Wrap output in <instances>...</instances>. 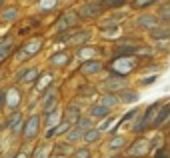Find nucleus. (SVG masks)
<instances>
[{
  "mask_svg": "<svg viewBox=\"0 0 170 158\" xmlns=\"http://www.w3.org/2000/svg\"><path fill=\"white\" fill-rule=\"evenodd\" d=\"M148 150H150V142L148 140H136L130 146V154L132 156H146Z\"/></svg>",
  "mask_w": 170,
  "mask_h": 158,
  "instance_id": "nucleus-1",
  "label": "nucleus"
},
{
  "mask_svg": "<svg viewBox=\"0 0 170 158\" xmlns=\"http://www.w3.org/2000/svg\"><path fill=\"white\" fill-rule=\"evenodd\" d=\"M158 110H160V104H152L150 108L142 114L144 126H152V124H154V122H156V116H158Z\"/></svg>",
  "mask_w": 170,
  "mask_h": 158,
  "instance_id": "nucleus-2",
  "label": "nucleus"
},
{
  "mask_svg": "<svg viewBox=\"0 0 170 158\" xmlns=\"http://www.w3.org/2000/svg\"><path fill=\"white\" fill-rule=\"evenodd\" d=\"M38 124H40V118H38V116H32L30 120H28L26 130H24L26 138H34V136H36V132H38Z\"/></svg>",
  "mask_w": 170,
  "mask_h": 158,
  "instance_id": "nucleus-3",
  "label": "nucleus"
},
{
  "mask_svg": "<svg viewBox=\"0 0 170 158\" xmlns=\"http://www.w3.org/2000/svg\"><path fill=\"white\" fill-rule=\"evenodd\" d=\"M106 116H110V108L108 106H104V104H98V106H92V110H90V118H106Z\"/></svg>",
  "mask_w": 170,
  "mask_h": 158,
  "instance_id": "nucleus-4",
  "label": "nucleus"
},
{
  "mask_svg": "<svg viewBox=\"0 0 170 158\" xmlns=\"http://www.w3.org/2000/svg\"><path fill=\"white\" fill-rule=\"evenodd\" d=\"M170 118V104L166 106H160V110H158V116H156V122H154V126H162V124H166V120Z\"/></svg>",
  "mask_w": 170,
  "mask_h": 158,
  "instance_id": "nucleus-5",
  "label": "nucleus"
},
{
  "mask_svg": "<svg viewBox=\"0 0 170 158\" xmlns=\"http://www.w3.org/2000/svg\"><path fill=\"white\" fill-rule=\"evenodd\" d=\"M100 12V8L96 6V4H86V6L80 8V16H86V18H90V16H96Z\"/></svg>",
  "mask_w": 170,
  "mask_h": 158,
  "instance_id": "nucleus-6",
  "label": "nucleus"
},
{
  "mask_svg": "<svg viewBox=\"0 0 170 158\" xmlns=\"http://www.w3.org/2000/svg\"><path fill=\"white\" fill-rule=\"evenodd\" d=\"M138 24H140V26H146V28H150V30H152V28L158 26V20H156L154 16H140V18H138Z\"/></svg>",
  "mask_w": 170,
  "mask_h": 158,
  "instance_id": "nucleus-7",
  "label": "nucleus"
},
{
  "mask_svg": "<svg viewBox=\"0 0 170 158\" xmlns=\"http://www.w3.org/2000/svg\"><path fill=\"white\" fill-rule=\"evenodd\" d=\"M120 102H138V92H136V90H122L120 92Z\"/></svg>",
  "mask_w": 170,
  "mask_h": 158,
  "instance_id": "nucleus-8",
  "label": "nucleus"
},
{
  "mask_svg": "<svg viewBox=\"0 0 170 158\" xmlns=\"http://www.w3.org/2000/svg\"><path fill=\"white\" fill-rule=\"evenodd\" d=\"M100 70H102V64L100 62H94V60L86 62L82 66V72H86V74H94V72H100Z\"/></svg>",
  "mask_w": 170,
  "mask_h": 158,
  "instance_id": "nucleus-9",
  "label": "nucleus"
},
{
  "mask_svg": "<svg viewBox=\"0 0 170 158\" xmlns=\"http://www.w3.org/2000/svg\"><path fill=\"white\" fill-rule=\"evenodd\" d=\"M38 76V70L34 68V70H26V72H20L18 74V78L22 80V82H26V84H30V82H34V78Z\"/></svg>",
  "mask_w": 170,
  "mask_h": 158,
  "instance_id": "nucleus-10",
  "label": "nucleus"
},
{
  "mask_svg": "<svg viewBox=\"0 0 170 158\" xmlns=\"http://www.w3.org/2000/svg\"><path fill=\"white\" fill-rule=\"evenodd\" d=\"M82 138H84V142H94V140L100 138V130H96V128H90V130L84 132Z\"/></svg>",
  "mask_w": 170,
  "mask_h": 158,
  "instance_id": "nucleus-11",
  "label": "nucleus"
},
{
  "mask_svg": "<svg viewBox=\"0 0 170 158\" xmlns=\"http://www.w3.org/2000/svg\"><path fill=\"white\" fill-rule=\"evenodd\" d=\"M152 36L154 38H170L168 28H152Z\"/></svg>",
  "mask_w": 170,
  "mask_h": 158,
  "instance_id": "nucleus-12",
  "label": "nucleus"
},
{
  "mask_svg": "<svg viewBox=\"0 0 170 158\" xmlns=\"http://www.w3.org/2000/svg\"><path fill=\"white\" fill-rule=\"evenodd\" d=\"M66 60H68V56H66L64 52H60V54H56V56H52V58H50V62H52L54 66H62V64H64Z\"/></svg>",
  "mask_w": 170,
  "mask_h": 158,
  "instance_id": "nucleus-13",
  "label": "nucleus"
},
{
  "mask_svg": "<svg viewBox=\"0 0 170 158\" xmlns=\"http://www.w3.org/2000/svg\"><path fill=\"white\" fill-rule=\"evenodd\" d=\"M84 132H86V130H82V128H78V126H76V130L68 134V142H74V140L82 138V136H84Z\"/></svg>",
  "mask_w": 170,
  "mask_h": 158,
  "instance_id": "nucleus-14",
  "label": "nucleus"
},
{
  "mask_svg": "<svg viewBox=\"0 0 170 158\" xmlns=\"http://www.w3.org/2000/svg\"><path fill=\"white\" fill-rule=\"evenodd\" d=\"M118 102H120V98H116L114 94H108V96L104 98V100H102V104H104V106H108V108H110V106H116Z\"/></svg>",
  "mask_w": 170,
  "mask_h": 158,
  "instance_id": "nucleus-15",
  "label": "nucleus"
},
{
  "mask_svg": "<svg viewBox=\"0 0 170 158\" xmlns=\"http://www.w3.org/2000/svg\"><path fill=\"white\" fill-rule=\"evenodd\" d=\"M122 144H124V136H116V138H112L108 142V146L112 148V150H116V148H120Z\"/></svg>",
  "mask_w": 170,
  "mask_h": 158,
  "instance_id": "nucleus-16",
  "label": "nucleus"
},
{
  "mask_svg": "<svg viewBox=\"0 0 170 158\" xmlns=\"http://www.w3.org/2000/svg\"><path fill=\"white\" fill-rule=\"evenodd\" d=\"M20 114H16V116H12V120H10V128H12V132H18L20 130Z\"/></svg>",
  "mask_w": 170,
  "mask_h": 158,
  "instance_id": "nucleus-17",
  "label": "nucleus"
},
{
  "mask_svg": "<svg viewBox=\"0 0 170 158\" xmlns=\"http://www.w3.org/2000/svg\"><path fill=\"white\" fill-rule=\"evenodd\" d=\"M154 0H134L132 2V6L134 8H142V6H148V4H152Z\"/></svg>",
  "mask_w": 170,
  "mask_h": 158,
  "instance_id": "nucleus-18",
  "label": "nucleus"
},
{
  "mask_svg": "<svg viewBox=\"0 0 170 158\" xmlns=\"http://www.w3.org/2000/svg\"><path fill=\"white\" fill-rule=\"evenodd\" d=\"M160 16H162V18H170V4H164V6L160 8Z\"/></svg>",
  "mask_w": 170,
  "mask_h": 158,
  "instance_id": "nucleus-19",
  "label": "nucleus"
},
{
  "mask_svg": "<svg viewBox=\"0 0 170 158\" xmlns=\"http://www.w3.org/2000/svg\"><path fill=\"white\" fill-rule=\"evenodd\" d=\"M74 158H90V150L82 148V150H78V152L74 154Z\"/></svg>",
  "mask_w": 170,
  "mask_h": 158,
  "instance_id": "nucleus-20",
  "label": "nucleus"
},
{
  "mask_svg": "<svg viewBox=\"0 0 170 158\" xmlns=\"http://www.w3.org/2000/svg\"><path fill=\"white\" fill-rule=\"evenodd\" d=\"M14 14H16V8H10V10H6V12H4V16H2V18H4V20H10V18H14Z\"/></svg>",
  "mask_w": 170,
  "mask_h": 158,
  "instance_id": "nucleus-21",
  "label": "nucleus"
},
{
  "mask_svg": "<svg viewBox=\"0 0 170 158\" xmlns=\"http://www.w3.org/2000/svg\"><path fill=\"white\" fill-rule=\"evenodd\" d=\"M112 120H114V116H106V120H104V124L100 126V130H108V126L112 124Z\"/></svg>",
  "mask_w": 170,
  "mask_h": 158,
  "instance_id": "nucleus-22",
  "label": "nucleus"
},
{
  "mask_svg": "<svg viewBox=\"0 0 170 158\" xmlns=\"http://www.w3.org/2000/svg\"><path fill=\"white\" fill-rule=\"evenodd\" d=\"M46 156V146H40L36 150V154H34V158H44Z\"/></svg>",
  "mask_w": 170,
  "mask_h": 158,
  "instance_id": "nucleus-23",
  "label": "nucleus"
},
{
  "mask_svg": "<svg viewBox=\"0 0 170 158\" xmlns=\"http://www.w3.org/2000/svg\"><path fill=\"white\" fill-rule=\"evenodd\" d=\"M154 80H156V76H148V78H142V86H150Z\"/></svg>",
  "mask_w": 170,
  "mask_h": 158,
  "instance_id": "nucleus-24",
  "label": "nucleus"
},
{
  "mask_svg": "<svg viewBox=\"0 0 170 158\" xmlns=\"http://www.w3.org/2000/svg\"><path fill=\"white\" fill-rule=\"evenodd\" d=\"M122 2H124V0H106V6H118V4H122Z\"/></svg>",
  "mask_w": 170,
  "mask_h": 158,
  "instance_id": "nucleus-25",
  "label": "nucleus"
},
{
  "mask_svg": "<svg viewBox=\"0 0 170 158\" xmlns=\"http://www.w3.org/2000/svg\"><path fill=\"white\" fill-rule=\"evenodd\" d=\"M156 158H168V152H166V150L162 148V150H160L158 154H156Z\"/></svg>",
  "mask_w": 170,
  "mask_h": 158,
  "instance_id": "nucleus-26",
  "label": "nucleus"
},
{
  "mask_svg": "<svg viewBox=\"0 0 170 158\" xmlns=\"http://www.w3.org/2000/svg\"><path fill=\"white\" fill-rule=\"evenodd\" d=\"M52 158H64V156H52Z\"/></svg>",
  "mask_w": 170,
  "mask_h": 158,
  "instance_id": "nucleus-27",
  "label": "nucleus"
},
{
  "mask_svg": "<svg viewBox=\"0 0 170 158\" xmlns=\"http://www.w3.org/2000/svg\"><path fill=\"white\" fill-rule=\"evenodd\" d=\"M0 6H2V0H0Z\"/></svg>",
  "mask_w": 170,
  "mask_h": 158,
  "instance_id": "nucleus-28",
  "label": "nucleus"
}]
</instances>
